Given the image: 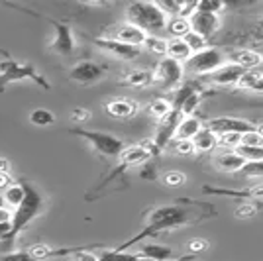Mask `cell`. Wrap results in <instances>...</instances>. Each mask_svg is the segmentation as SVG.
<instances>
[{
	"label": "cell",
	"instance_id": "obj_1",
	"mask_svg": "<svg viewBox=\"0 0 263 261\" xmlns=\"http://www.w3.org/2000/svg\"><path fill=\"white\" fill-rule=\"evenodd\" d=\"M212 214H216V210L209 207L206 202H195V200H189V198L181 200V202H173V204L157 207L147 214L145 226L138 232V236L128 239L126 244H122L120 248H116V250L126 251L128 248L136 246L142 239L157 236L161 232L183 228V226H189V224H197L202 218L212 216Z\"/></svg>",
	"mask_w": 263,
	"mask_h": 261
},
{
	"label": "cell",
	"instance_id": "obj_2",
	"mask_svg": "<svg viewBox=\"0 0 263 261\" xmlns=\"http://www.w3.org/2000/svg\"><path fill=\"white\" fill-rule=\"evenodd\" d=\"M22 185H24V198H22V202L14 208V212H12L10 232H8V236L4 239V241H8V244H12L14 239L18 238V234H20L28 224H32V220H35V218L40 216L45 208V200H44V196H42V193H40L32 183L22 181Z\"/></svg>",
	"mask_w": 263,
	"mask_h": 261
},
{
	"label": "cell",
	"instance_id": "obj_3",
	"mask_svg": "<svg viewBox=\"0 0 263 261\" xmlns=\"http://www.w3.org/2000/svg\"><path fill=\"white\" fill-rule=\"evenodd\" d=\"M126 18L128 24L140 28L145 35H161L169 20L157 2H132L126 8Z\"/></svg>",
	"mask_w": 263,
	"mask_h": 261
},
{
	"label": "cell",
	"instance_id": "obj_4",
	"mask_svg": "<svg viewBox=\"0 0 263 261\" xmlns=\"http://www.w3.org/2000/svg\"><path fill=\"white\" fill-rule=\"evenodd\" d=\"M24 79H30V81H33L35 85H40L45 90L51 88L47 79H44L42 73H37V69L33 65H28V63H22V61H14V59H6V61L0 63V92L10 83L24 81Z\"/></svg>",
	"mask_w": 263,
	"mask_h": 261
},
{
	"label": "cell",
	"instance_id": "obj_5",
	"mask_svg": "<svg viewBox=\"0 0 263 261\" xmlns=\"http://www.w3.org/2000/svg\"><path fill=\"white\" fill-rule=\"evenodd\" d=\"M69 134L83 138L85 142H88L95 152L104 155V157H118L124 152V142H122L118 136L108 134V132H100V130H85V128H71Z\"/></svg>",
	"mask_w": 263,
	"mask_h": 261
},
{
	"label": "cell",
	"instance_id": "obj_6",
	"mask_svg": "<svg viewBox=\"0 0 263 261\" xmlns=\"http://www.w3.org/2000/svg\"><path fill=\"white\" fill-rule=\"evenodd\" d=\"M226 51H222L220 47H206L198 53H193L189 57L185 65V73L191 75H212L216 69L226 65Z\"/></svg>",
	"mask_w": 263,
	"mask_h": 261
},
{
	"label": "cell",
	"instance_id": "obj_7",
	"mask_svg": "<svg viewBox=\"0 0 263 261\" xmlns=\"http://www.w3.org/2000/svg\"><path fill=\"white\" fill-rule=\"evenodd\" d=\"M154 81L159 83L165 90H177L185 83V67L179 61H173L169 57H161L154 71Z\"/></svg>",
	"mask_w": 263,
	"mask_h": 261
},
{
	"label": "cell",
	"instance_id": "obj_8",
	"mask_svg": "<svg viewBox=\"0 0 263 261\" xmlns=\"http://www.w3.org/2000/svg\"><path fill=\"white\" fill-rule=\"evenodd\" d=\"M149 159H152V153L147 152L145 147H143L142 143H138V145H130V147H124V152L118 155V167L112 171L110 177H106L102 183H100L97 189H102V187H106L110 181H114L118 175H122L126 169H132V167H140V165H145L149 163Z\"/></svg>",
	"mask_w": 263,
	"mask_h": 261
},
{
	"label": "cell",
	"instance_id": "obj_9",
	"mask_svg": "<svg viewBox=\"0 0 263 261\" xmlns=\"http://www.w3.org/2000/svg\"><path fill=\"white\" fill-rule=\"evenodd\" d=\"M42 16V14H40ZM45 22L51 24L55 30L53 42L49 45V49L57 55H71L75 51V35H73V30L67 22H61V20H53L49 16H42Z\"/></svg>",
	"mask_w": 263,
	"mask_h": 261
},
{
	"label": "cell",
	"instance_id": "obj_10",
	"mask_svg": "<svg viewBox=\"0 0 263 261\" xmlns=\"http://www.w3.org/2000/svg\"><path fill=\"white\" fill-rule=\"evenodd\" d=\"M108 71V67L102 65V63H97V61H79L77 65H73L69 69V77L79 83V85H95L104 79Z\"/></svg>",
	"mask_w": 263,
	"mask_h": 261
},
{
	"label": "cell",
	"instance_id": "obj_11",
	"mask_svg": "<svg viewBox=\"0 0 263 261\" xmlns=\"http://www.w3.org/2000/svg\"><path fill=\"white\" fill-rule=\"evenodd\" d=\"M206 128L214 132L216 136L220 134H248V132L255 130L257 126L243 118H234V116H218V118H210L206 122Z\"/></svg>",
	"mask_w": 263,
	"mask_h": 261
},
{
	"label": "cell",
	"instance_id": "obj_12",
	"mask_svg": "<svg viewBox=\"0 0 263 261\" xmlns=\"http://www.w3.org/2000/svg\"><path fill=\"white\" fill-rule=\"evenodd\" d=\"M181 118H183L181 112L171 110L169 116H165L163 120H159V126H157V132H155V138H154V145L157 147V152H163L165 147L175 140V132H177V126H179Z\"/></svg>",
	"mask_w": 263,
	"mask_h": 261
},
{
	"label": "cell",
	"instance_id": "obj_13",
	"mask_svg": "<svg viewBox=\"0 0 263 261\" xmlns=\"http://www.w3.org/2000/svg\"><path fill=\"white\" fill-rule=\"evenodd\" d=\"M226 61L246 71H255L257 67L263 65V55L250 47H234L230 51H226Z\"/></svg>",
	"mask_w": 263,
	"mask_h": 261
},
{
	"label": "cell",
	"instance_id": "obj_14",
	"mask_svg": "<svg viewBox=\"0 0 263 261\" xmlns=\"http://www.w3.org/2000/svg\"><path fill=\"white\" fill-rule=\"evenodd\" d=\"M92 44L100 47V49H104V51H108V53L116 55L122 61H134V59H138L142 55V47L120 44V42H116L112 38H92Z\"/></svg>",
	"mask_w": 263,
	"mask_h": 261
},
{
	"label": "cell",
	"instance_id": "obj_15",
	"mask_svg": "<svg viewBox=\"0 0 263 261\" xmlns=\"http://www.w3.org/2000/svg\"><path fill=\"white\" fill-rule=\"evenodd\" d=\"M189 24H191V30L193 32L200 33L204 40H209V38H212L220 30L222 20H220V16H216V14L195 10V14L189 18Z\"/></svg>",
	"mask_w": 263,
	"mask_h": 261
},
{
	"label": "cell",
	"instance_id": "obj_16",
	"mask_svg": "<svg viewBox=\"0 0 263 261\" xmlns=\"http://www.w3.org/2000/svg\"><path fill=\"white\" fill-rule=\"evenodd\" d=\"M246 75V69H241L238 65H232L226 63L220 69H216L212 75H209V81L212 85H218V87H234L240 83V79Z\"/></svg>",
	"mask_w": 263,
	"mask_h": 261
},
{
	"label": "cell",
	"instance_id": "obj_17",
	"mask_svg": "<svg viewBox=\"0 0 263 261\" xmlns=\"http://www.w3.org/2000/svg\"><path fill=\"white\" fill-rule=\"evenodd\" d=\"M204 195H216V196H232V198H246V200H252V202H259L263 200V185L252 187V189H218V187H204L202 189Z\"/></svg>",
	"mask_w": 263,
	"mask_h": 261
},
{
	"label": "cell",
	"instance_id": "obj_18",
	"mask_svg": "<svg viewBox=\"0 0 263 261\" xmlns=\"http://www.w3.org/2000/svg\"><path fill=\"white\" fill-rule=\"evenodd\" d=\"M104 110L108 112L112 118L126 120V118H132V116L138 114L140 104H138L136 100H130V98H114V100L106 102Z\"/></svg>",
	"mask_w": 263,
	"mask_h": 261
},
{
	"label": "cell",
	"instance_id": "obj_19",
	"mask_svg": "<svg viewBox=\"0 0 263 261\" xmlns=\"http://www.w3.org/2000/svg\"><path fill=\"white\" fill-rule=\"evenodd\" d=\"M85 250H88V248H47V246H42V244H35L32 248H28V251L32 253V257L35 261L51 259V257H65V255L79 253V251Z\"/></svg>",
	"mask_w": 263,
	"mask_h": 261
},
{
	"label": "cell",
	"instance_id": "obj_20",
	"mask_svg": "<svg viewBox=\"0 0 263 261\" xmlns=\"http://www.w3.org/2000/svg\"><path fill=\"white\" fill-rule=\"evenodd\" d=\"M145 38H147V35H145L140 28H136V26H132V24H122V26H118V30H116L112 40H116V42L126 44V45H134V47H143Z\"/></svg>",
	"mask_w": 263,
	"mask_h": 261
},
{
	"label": "cell",
	"instance_id": "obj_21",
	"mask_svg": "<svg viewBox=\"0 0 263 261\" xmlns=\"http://www.w3.org/2000/svg\"><path fill=\"white\" fill-rule=\"evenodd\" d=\"M246 165V161L241 159L236 152H218L214 155V167L224 171V173H240V169Z\"/></svg>",
	"mask_w": 263,
	"mask_h": 261
},
{
	"label": "cell",
	"instance_id": "obj_22",
	"mask_svg": "<svg viewBox=\"0 0 263 261\" xmlns=\"http://www.w3.org/2000/svg\"><path fill=\"white\" fill-rule=\"evenodd\" d=\"M200 130H202L200 118H197L195 114H193V116H183L181 122H179V126H177L175 140H189V142H191Z\"/></svg>",
	"mask_w": 263,
	"mask_h": 261
},
{
	"label": "cell",
	"instance_id": "obj_23",
	"mask_svg": "<svg viewBox=\"0 0 263 261\" xmlns=\"http://www.w3.org/2000/svg\"><path fill=\"white\" fill-rule=\"evenodd\" d=\"M122 85L126 87H136V88H145L149 85H154V71H147V69H134L130 73H126L124 79L120 81Z\"/></svg>",
	"mask_w": 263,
	"mask_h": 261
},
{
	"label": "cell",
	"instance_id": "obj_24",
	"mask_svg": "<svg viewBox=\"0 0 263 261\" xmlns=\"http://www.w3.org/2000/svg\"><path fill=\"white\" fill-rule=\"evenodd\" d=\"M191 142H193V145H195V152L206 153V152H212V150L218 147V136H216L214 132H210L206 126H202V130L198 132Z\"/></svg>",
	"mask_w": 263,
	"mask_h": 261
},
{
	"label": "cell",
	"instance_id": "obj_25",
	"mask_svg": "<svg viewBox=\"0 0 263 261\" xmlns=\"http://www.w3.org/2000/svg\"><path fill=\"white\" fill-rule=\"evenodd\" d=\"M138 253L142 257H145V259H152V261L173 259V250L169 246H159V244H145Z\"/></svg>",
	"mask_w": 263,
	"mask_h": 261
},
{
	"label": "cell",
	"instance_id": "obj_26",
	"mask_svg": "<svg viewBox=\"0 0 263 261\" xmlns=\"http://www.w3.org/2000/svg\"><path fill=\"white\" fill-rule=\"evenodd\" d=\"M191 55L193 53H191V49L186 47L183 40H167V53H165V57H169V59L179 61V63L185 65Z\"/></svg>",
	"mask_w": 263,
	"mask_h": 261
},
{
	"label": "cell",
	"instance_id": "obj_27",
	"mask_svg": "<svg viewBox=\"0 0 263 261\" xmlns=\"http://www.w3.org/2000/svg\"><path fill=\"white\" fill-rule=\"evenodd\" d=\"M165 30L169 32L171 40H183L186 33L191 32V24H189V18H181V16L169 18V20H167V26H165Z\"/></svg>",
	"mask_w": 263,
	"mask_h": 261
},
{
	"label": "cell",
	"instance_id": "obj_28",
	"mask_svg": "<svg viewBox=\"0 0 263 261\" xmlns=\"http://www.w3.org/2000/svg\"><path fill=\"white\" fill-rule=\"evenodd\" d=\"M238 87L243 88V90H252V92L263 95V73H257V71H246V75L240 79Z\"/></svg>",
	"mask_w": 263,
	"mask_h": 261
},
{
	"label": "cell",
	"instance_id": "obj_29",
	"mask_svg": "<svg viewBox=\"0 0 263 261\" xmlns=\"http://www.w3.org/2000/svg\"><path fill=\"white\" fill-rule=\"evenodd\" d=\"M198 87L195 85V83H183L181 87L175 90V97H173V100H171V108L177 110V112H181V108H183V104H185V100L193 92H197Z\"/></svg>",
	"mask_w": 263,
	"mask_h": 261
},
{
	"label": "cell",
	"instance_id": "obj_30",
	"mask_svg": "<svg viewBox=\"0 0 263 261\" xmlns=\"http://www.w3.org/2000/svg\"><path fill=\"white\" fill-rule=\"evenodd\" d=\"M2 198H4V204H12V207L16 208L24 198V185L22 183H12L10 187L4 189Z\"/></svg>",
	"mask_w": 263,
	"mask_h": 261
},
{
	"label": "cell",
	"instance_id": "obj_31",
	"mask_svg": "<svg viewBox=\"0 0 263 261\" xmlns=\"http://www.w3.org/2000/svg\"><path fill=\"white\" fill-rule=\"evenodd\" d=\"M143 47H145L149 53L165 57V53H167V40L161 38V35H147L145 42H143Z\"/></svg>",
	"mask_w": 263,
	"mask_h": 261
},
{
	"label": "cell",
	"instance_id": "obj_32",
	"mask_svg": "<svg viewBox=\"0 0 263 261\" xmlns=\"http://www.w3.org/2000/svg\"><path fill=\"white\" fill-rule=\"evenodd\" d=\"M147 110H149V114H152L154 118L163 120L165 116H169V112L173 108H171V100H167V98H155V100L149 102Z\"/></svg>",
	"mask_w": 263,
	"mask_h": 261
},
{
	"label": "cell",
	"instance_id": "obj_33",
	"mask_svg": "<svg viewBox=\"0 0 263 261\" xmlns=\"http://www.w3.org/2000/svg\"><path fill=\"white\" fill-rule=\"evenodd\" d=\"M183 42H185L186 47L191 49V53H198V51H202V49L209 47V40H204L200 33L193 32V30L183 38Z\"/></svg>",
	"mask_w": 263,
	"mask_h": 261
},
{
	"label": "cell",
	"instance_id": "obj_34",
	"mask_svg": "<svg viewBox=\"0 0 263 261\" xmlns=\"http://www.w3.org/2000/svg\"><path fill=\"white\" fill-rule=\"evenodd\" d=\"M30 122L37 128H45V126H51L55 122V116L51 114V110L47 108H35L30 114Z\"/></svg>",
	"mask_w": 263,
	"mask_h": 261
},
{
	"label": "cell",
	"instance_id": "obj_35",
	"mask_svg": "<svg viewBox=\"0 0 263 261\" xmlns=\"http://www.w3.org/2000/svg\"><path fill=\"white\" fill-rule=\"evenodd\" d=\"M234 152L240 155L243 161H263V147H252V145H238Z\"/></svg>",
	"mask_w": 263,
	"mask_h": 261
},
{
	"label": "cell",
	"instance_id": "obj_36",
	"mask_svg": "<svg viewBox=\"0 0 263 261\" xmlns=\"http://www.w3.org/2000/svg\"><path fill=\"white\" fill-rule=\"evenodd\" d=\"M257 210H261V202H252V200H243L240 202L236 210H234V214L236 218H241V220H246V218H252L257 214Z\"/></svg>",
	"mask_w": 263,
	"mask_h": 261
},
{
	"label": "cell",
	"instance_id": "obj_37",
	"mask_svg": "<svg viewBox=\"0 0 263 261\" xmlns=\"http://www.w3.org/2000/svg\"><path fill=\"white\" fill-rule=\"evenodd\" d=\"M197 10L220 16V12L226 10V4H224V2H218V0H200V2H197Z\"/></svg>",
	"mask_w": 263,
	"mask_h": 261
},
{
	"label": "cell",
	"instance_id": "obj_38",
	"mask_svg": "<svg viewBox=\"0 0 263 261\" xmlns=\"http://www.w3.org/2000/svg\"><path fill=\"white\" fill-rule=\"evenodd\" d=\"M200 100H202V92H200V90L193 92V95L185 100V104H183V108H181V116H193V112L198 108Z\"/></svg>",
	"mask_w": 263,
	"mask_h": 261
},
{
	"label": "cell",
	"instance_id": "obj_39",
	"mask_svg": "<svg viewBox=\"0 0 263 261\" xmlns=\"http://www.w3.org/2000/svg\"><path fill=\"white\" fill-rule=\"evenodd\" d=\"M241 143V134H220L218 136V147H228L234 152Z\"/></svg>",
	"mask_w": 263,
	"mask_h": 261
},
{
	"label": "cell",
	"instance_id": "obj_40",
	"mask_svg": "<svg viewBox=\"0 0 263 261\" xmlns=\"http://www.w3.org/2000/svg\"><path fill=\"white\" fill-rule=\"evenodd\" d=\"M240 173L243 177H263V161H246V165L240 169Z\"/></svg>",
	"mask_w": 263,
	"mask_h": 261
},
{
	"label": "cell",
	"instance_id": "obj_41",
	"mask_svg": "<svg viewBox=\"0 0 263 261\" xmlns=\"http://www.w3.org/2000/svg\"><path fill=\"white\" fill-rule=\"evenodd\" d=\"M163 183L167 187H181L186 183V175L183 171H167L163 175Z\"/></svg>",
	"mask_w": 263,
	"mask_h": 261
},
{
	"label": "cell",
	"instance_id": "obj_42",
	"mask_svg": "<svg viewBox=\"0 0 263 261\" xmlns=\"http://www.w3.org/2000/svg\"><path fill=\"white\" fill-rule=\"evenodd\" d=\"M169 145L179 155H193L195 153V145H193V142H189V140H173Z\"/></svg>",
	"mask_w": 263,
	"mask_h": 261
},
{
	"label": "cell",
	"instance_id": "obj_43",
	"mask_svg": "<svg viewBox=\"0 0 263 261\" xmlns=\"http://www.w3.org/2000/svg\"><path fill=\"white\" fill-rule=\"evenodd\" d=\"M241 145H252V147H263V136L257 130H252L241 136Z\"/></svg>",
	"mask_w": 263,
	"mask_h": 261
},
{
	"label": "cell",
	"instance_id": "obj_44",
	"mask_svg": "<svg viewBox=\"0 0 263 261\" xmlns=\"http://www.w3.org/2000/svg\"><path fill=\"white\" fill-rule=\"evenodd\" d=\"M0 261H35V259H33L32 253L28 250H18V251H10V253L0 255Z\"/></svg>",
	"mask_w": 263,
	"mask_h": 261
},
{
	"label": "cell",
	"instance_id": "obj_45",
	"mask_svg": "<svg viewBox=\"0 0 263 261\" xmlns=\"http://www.w3.org/2000/svg\"><path fill=\"white\" fill-rule=\"evenodd\" d=\"M209 250V241L202 238H195L189 241V251H191V255H195V253H202V251Z\"/></svg>",
	"mask_w": 263,
	"mask_h": 261
},
{
	"label": "cell",
	"instance_id": "obj_46",
	"mask_svg": "<svg viewBox=\"0 0 263 261\" xmlns=\"http://www.w3.org/2000/svg\"><path fill=\"white\" fill-rule=\"evenodd\" d=\"M90 120V112H88L87 108H75L73 112H71V122L73 124H85V122H88Z\"/></svg>",
	"mask_w": 263,
	"mask_h": 261
},
{
	"label": "cell",
	"instance_id": "obj_47",
	"mask_svg": "<svg viewBox=\"0 0 263 261\" xmlns=\"http://www.w3.org/2000/svg\"><path fill=\"white\" fill-rule=\"evenodd\" d=\"M14 181H12V177L8 173H0V189H6V187H10Z\"/></svg>",
	"mask_w": 263,
	"mask_h": 261
},
{
	"label": "cell",
	"instance_id": "obj_48",
	"mask_svg": "<svg viewBox=\"0 0 263 261\" xmlns=\"http://www.w3.org/2000/svg\"><path fill=\"white\" fill-rule=\"evenodd\" d=\"M12 220V212L8 208H0V224H4V222H10Z\"/></svg>",
	"mask_w": 263,
	"mask_h": 261
},
{
	"label": "cell",
	"instance_id": "obj_49",
	"mask_svg": "<svg viewBox=\"0 0 263 261\" xmlns=\"http://www.w3.org/2000/svg\"><path fill=\"white\" fill-rule=\"evenodd\" d=\"M8 232H10V222H4V224H0V241H4V239H6Z\"/></svg>",
	"mask_w": 263,
	"mask_h": 261
},
{
	"label": "cell",
	"instance_id": "obj_50",
	"mask_svg": "<svg viewBox=\"0 0 263 261\" xmlns=\"http://www.w3.org/2000/svg\"><path fill=\"white\" fill-rule=\"evenodd\" d=\"M253 33H255L257 40H261L263 42V20H259V22L253 26Z\"/></svg>",
	"mask_w": 263,
	"mask_h": 261
},
{
	"label": "cell",
	"instance_id": "obj_51",
	"mask_svg": "<svg viewBox=\"0 0 263 261\" xmlns=\"http://www.w3.org/2000/svg\"><path fill=\"white\" fill-rule=\"evenodd\" d=\"M8 171H10V163L0 157V173H8Z\"/></svg>",
	"mask_w": 263,
	"mask_h": 261
},
{
	"label": "cell",
	"instance_id": "obj_52",
	"mask_svg": "<svg viewBox=\"0 0 263 261\" xmlns=\"http://www.w3.org/2000/svg\"><path fill=\"white\" fill-rule=\"evenodd\" d=\"M169 261H200L195 255H185V257H179V259H169Z\"/></svg>",
	"mask_w": 263,
	"mask_h": 261
},
{
	"label": "cell",
	"instance_id": "obj_53",
	"mask_svg": "<svg viewBox=\"0 0 263 261\" xmlns=\"http://www.w3.org/2000/svg\"><path fill=\"white\" fill-rule=\"evenodd\" d=\"M255 130H257V132H259V134H261V136H263V124H259V126H257Z\"/></svg>",
	"mask_w": 263,
	"mask_h": 261
},
{
	"label": "cell",
	"instance_id": "obj_54",
	"mask_svg": "<svg viewBox=\"0 0 263 261\" xmlns=\"http://www.w3.org/2000/svg\"><path fill=\"white\" fill-rule=\"evenodd\" d=\"M0 208H4V198H2V195H0Z\"/></svg>",
	"mask_w": 263,
	"mask_h": 261
}]
</instances>
